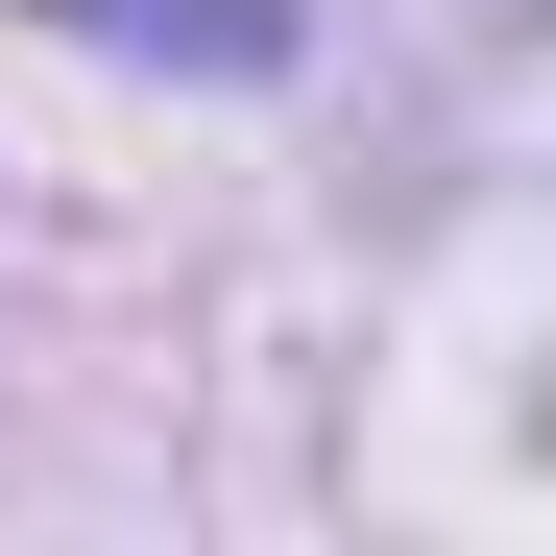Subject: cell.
<instances>
[{
    "label": "cell",
    "instance_id": "obj_1",
    "mask_svg": "<svg viewBox=\"0 0 556 556\" xmlns=\"http://www.w3.org/2000/svg\"><path fill=\"white\" fill-rule=\"evenodd\" d=\"M73 49H194V73H266L291 49V0H49Z\"/></svg>",
    "mask_w": 556,
    "mask_h": 556
}]
</instances>
